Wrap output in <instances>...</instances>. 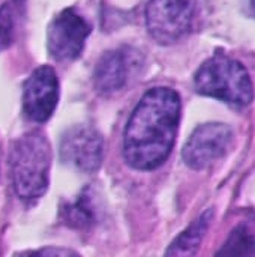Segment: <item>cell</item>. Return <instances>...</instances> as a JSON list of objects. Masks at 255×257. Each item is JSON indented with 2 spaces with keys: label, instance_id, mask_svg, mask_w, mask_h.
I'll list each match as a JSON object with an SVG mask.
<instances>
[{
  "label": "cell",
  "instance_id": "6da1fadb",
  "mask_svg": "<svg viewBox=\"0 0 255 257\" xmlns=\"http://www.w3.org/2000/svg\"><path fill=\"white\" fill-rule=\"evenodd\" d=\"M180 96L170 87H153L132 111L123 139V155L135 170H155L165 163L176 142Z\"/></svg>",
  "mask_w": 255,
  "mask_h": 257
},
{
  "label": "cell",
  "instance_id": "7a4b0ae2",
  "mask_svg": "<svg viewBox=\"0 0 255 257\" xmlns=\"http://www.w3.org/2000/svg\"><path fill=\"white\" fill-rule=\"evenodd\" d=\"M51 148L44 133L23 134L11 152V172L15 193L23 200H36L48 188Z\"/></svg>",
  "mask_w": 255,
  "mask_h": 257
},
{
  "label": "cell",
  "instance_id": "3957f363",
  "mask_svg": "<svg viewBox=\"0 0 255 257\" xmlns=\"http://www.w3.org/2000/svg\"><path fill=\"white\" fill-rule=\"evenodd\" d=\"M195 90L236 107H246L254 99V87L246 68L225 54L207 59L195 72Z\"/></svg>",
  "mask_w": 255,
  "mask_h": 257
},
{
  "label": "cell",
  "instance_id": "277c9868",
  "mask_svg": "<svg viewBox=\"0 0 255 257\" xmlns=\"http://www.w3.org/2000/svg\"><path fill=\"white\" fill-rule=\"evenodd\" d=\"M195 0H150L146 8L149 35L162 45L180 41L192 27Z\"/></svg>",
  "mask_w": 255,
  "mask_h": 257
},
{
  "label": "cell",
  "instance_id": "5b68a950",
  "mask_svg": "<svg viewBox=\"0 0 255 257\" xmlns=\"http://www.w3.org/2000/svg\"><path fill=\"white\" fill-rule=\"evenodd\" d=\"M233 142V130L221 122L203 123L183 146L182 158L194 170H203L222 158Z\"/></svg>",
  "mask_w": 255,
  "mask_h": 257
},
{
  "label": "cell",
  "instance_id": "8992f818",
  "mask_svg": "<svg viewBox=\"0 0 255 257\" xmlns=\"http://www.w3.org/2000/svg\"><path fill=\"white\" fill-rule=\"evenodd\" d=\"M102 152L104 140L92 125H75L62 136V161L83 173H95L101 167Z\"/></svg>",
  "mask_w": 255,
  "mask_h": 257
},
{
  "label": "cell",
  "instance_id": "52a82bcc",
  "mask_svg": "<svg viewBox=\"0 0 255 257\" xmlns=\"http://www.w3.org/2000/svg\"><path fill=\"white\" fill-rule=\"evenodd\" d=\"M90 33V24L74 9L62 11L48 29V51L53 59L65 62L77 59Z\"/></svg>",
  "mask_w": 255,
  "mask_h": 257
},
{
  "label": "cell",
  "instance_id": "ba28073f",
  "mask_svg": "<svg viewBox=\"0 0 255 257\" xmlns=\"http://www.w3.org/2000/svg\"><path fill=\"white\" fill-rule=\"evenodd\" d=\"M143 57L132 47H119L107 51L95 69V86L102 93H113L123 89L132 77L138 74Z\"/></svg>",
  "mask_w": 255,
  "mask_h": 257
},
{
  "label": "cell",
  "instance_id": "9c48e42d",
  "mask_svg": "<svg viewBox=\"0 0 255 257\" xmlns=\"http://www.w3.org/2000/svg\"><path fill=\"white\" fill-rule=\"evenodd\" d=\"M59 101V80L51 66H39L24 84V113L35 122L48 120Z\"/></svg>",
  "mask_w": 255,
  "mask_h": 257
},
{
  "label": "cell",
  "instance_id": "30bf717a",
  "mask_svg": "<svg viewBox=\"0 0 255 257\" xmlns=\"http://www.w3.org/2000/svg\"><path fill=\"white\" fill-rule=\"evenodd\" d=\"M213 218V209H207L203 212L182 235L177 236V239L171 244V247L167 250L168 256H192L197 253L210 223Z\"/></svg>",
  "mask_w": 255,
  "mask_h": 257
},
{
  "label": "cell",
  "instance_id": "8fae6325",
  "mask_svg": "<svg viewBox=\"0 0 255 257\" xmlns=\"http://www.w3.org/2000/svg\"><path fill=\"white\" fill-rule=\"evenodd\" d=\"M218 256H254L255 254V217L242 220L230 233Z\"/></svg>",
  "mask_w": 255,
  "mask_h": 257
},
{
  "label": "cell",
  "instance_id": "7c38bea8",
  "mask_svg": "<svg viewBox=\"0 0 255 257\" xmlns=\"http://www.w3.org/2000/svg\"><path fill=\"white\" fill-rule=\"evenodd\" d=\"M65 223L71 227H89L95 223V208L92 205V199L87 193L81 194L74 203L65 206L63 209Z\"/></svg>",
  "mask_w": 255,
  "mask_h": 257
},
{
  "label": "cell",
  "instance_id": "4fadbf2b",
  "mask_svg": "<svg viewBox=\"0 0 255 257\" xmlns=\"http://www.w3.org/2000/svg\"><path fill=\"white\" fill-rule=\"evenodd\" d=\"M12 32H14L12 9L9 3H5L3 8H0V50L6 48L12 42Z\"/></svg>",
  "mask_w": 255,
  "mask_h": 257
},
{
  "label": "cell",
  "instance_id": "5bb4252c",
  "mask_svg": "<svg viewBox=\"0 0 255 257\" xmlns=\"http://www.w3.org/2000/svg\"><path fill=\"white\" fill-rule=\"evenodd\" d=\"M38 254H57V256H63V254H74V251H68V250H41V251H38Z\"/></svg>",
  "mask_w": 255,
  "mask_h": 257
}]
</instances>
